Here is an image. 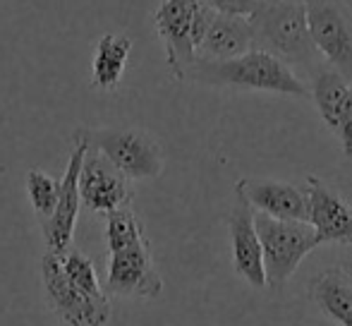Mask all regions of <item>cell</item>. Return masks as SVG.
<instances>
[{"instance_id": "7", "label": "cell", "mask_w": 352, "mask_h": 326, "mask_svg": "<svg viewBox=\"0 0 352 326\" xmlns=\"http://www.w3.org/2000/svg\"><path fill=\"white\" fill-rule=\"evenodd\" d=\"M41 281L46 290V300L56 317L67 326H106L111 322V300L98 303L91 300L67 279L63 269L60 254L46 252L41 257Z\"/></svg>"}, {"instance_id": "8", "label": "cell", "mask_w": 352, "mask_h": 326, "mask_svg": "<svg viewBox=\"0 0 352 326\" xmlns=\"http://www.w3.org/2000/svg\"><path fill=\"white\" fill-rule=\"evenodd\" d=\"M89 149L87 132L77 130L74 132V146L70 151V161H67L65 177L60 180V192H58L56 209L51 216L38 221L41 226L43 243H46V252L53 254H63L72 247L74 228H77V214L82 199H79V168H82V159Z\"/></svg>"}, {"instance_id": "17", "label": "cell", "mask_w": 352, "mask_h": 326, "mask_svg": "<svg viewBox=\"0 0 352 326\" xmlns=\"http://www.w3.org/2000/svg\"><path fill=\"white\" fill-rule=\"evenodd\" d=\"M311 87H309V98L314 101L316 111H319L321 120L329 125V130L333 132L338 125V118L343 113V106L348 101L350 84L340 72H336L331 65H321L319 70L311 75Z\"/></svg>"}, {"instance_id": "2", "label": "cell", "mask_w": 352, "mask_h": 326, "mask_svg": "<svg viewBox=\"0 0 352 326\" xmlns=\"http://www.w3.org/2000/svg\"><path fill=\"white\" fill-rule=\"evenodd\" d=\"M185 82L216 89H242V91H269L292 98H309V87L287 63L259 48L228 61L195 58Z\"/></svg>"}, {"instance_id": "20", "label": "cell", "mask_w": 352, "mask_h": 326, "mask_svg": "<svg viewBox=\"0 0 352 326\" xmlns=\"http://www.w3.org/2000/svg\"><path fill=\"white\" fill-rule=\"evenodd\" d=\"M333 135L340 140V146H343L345 156L352 161V84H350V94H348V101L343 106V113L338 118V125H336Z\"/></svg>"}, {"instance_id": "19", "label": "cell", "mask_w": 352, "mask_h": 326, "mask_svg": "<svg viewBox=\"0 0 352 326\" xmlns=\"http://www.w3.org/2000/svg\"><path fill=\"white\" fill-rule=\"evenodd\" d=\"M24 187H27L29 202L34 206V214L36 219H46V216L53 214L58 202V192H60V180L51 177L48 173L38 171V168H32L27 173V180H24Z\"/></svg>"}, {"instance_id": "12", "label": "cell", "mask_w": 352, "mask_h": 326, "mask_svg": "<svg viewBox=\"0 0 352 326\" xmlns=\"http://www.w3.org/2000/svg\"><path fill=\"white\" fill-rule=\"evenodd\" d=\"M228 235H230L232 269L252 288H266L264 259H261V243L254 226V209L235 187V202L228 214Z\"/></svg>"}, {"instance_id": "15", "label": "cell", "mask_w": 352, "mask_h": 326, "mask_svg": "<svg viewBox=\"0 0 352 326\" xmlns=\"http://www.w3.org/2000/svg\"><path fill=\"white\" fill-rule=\"evenodd\" d=\"M311 303L338 326H352V274L343 266L324 271L309 285Z\"/></svg>"}, {"instance_id": "14", "label": "cell", "mask_w": 352, "mask_h": 326, "mask_svg": "<svg viewBox=\"0 0 352 326\" xmlns=\"http://www.w3.org/2000/svg\"><path fill=\"white\" fill-rule=\"evenodd\" d=\"M250 48H254V43H252V29L247 17L216 12L197 46V58L228 61V58L242 56Z\"/></svg>"}, {"instance_id": "16", "label": "cell", "mask_w": 352, "mask_h": 326, "mask_svg": "<svg viewBox=\"0 0 352 326\" xmlns=\"http://www.w3.org/2000/svg\"><path fill=\"white\" fill-rule=\"evenodd\" d=\"M130 53V36H125V34H103L96 41V51H94L91 89H96V91H113V89H118Z\"/></svg>"}, {"instance_id": "21", "label": "cell", "mask_w": 352, "mask_h": 326, "mask_svg": "<svg viewBox=\"0 0 352 326\" xmlns=\"http://www.w3.org/2000/svg\"><path fill=\"white\" fill-rule=\"evenodd\" d=\"M216 12L223 14H237V17H247L252 10L256 8L259 0H206Z\"/></svg>"}, {"instance_id": "18", "label": "cell", "mask_w": 352, "mask_h": 326, "mask_svg": "<svg viewBox=\"0 0 352 326\" xmlns=\"http://www.w3.org/2000/svg\"><path fill=\"white\" fill-rule=\"evenodd\" d=\"M60 261H63V269H65L67 279H70L72 283L77 285L84 295H87V298L98 300V303H106V300H111V298H108V293H106V288L98 283L96 266H94V261L89 259L82 250L70 247V250L60 254Z\"/></svg>"}, {"instance_id": "11", "label": "cell", "mask_w": 352, "mask_h": 326, "mask_svg": "<svg viewBox=\"0 0 352 326\" xmlns=\"http://www.w3.org/2000/svg\"><path fill=\"white\" fill-rule=\"evenodd\" d=\"M307 224L321 245H352V204L321 177H307Z\"/></svg>"}, {"instance_id": "6", "label": "cell", "mask_w": 352, "mask_h": 326, "mask_svg": "<svg viewBox=\"0 0 352 326\" xmlns=\"http://www.w3.org/2000/svg\"><path fill=\"white\" fill-rule=\"evenodd\" d=\"M319 56L352 82V10L345 0H300Z\"/></svg>"}, {"instance_id": "10", "label": "cell", "mask_w": 352, "mask_h": 326, "mask_svg": "<svg viewBox=\"0 0 352 326\" xmlns=\"http://www.w3.org/2000/svg\"><path fill=\"white\" fill-rule=\"evenodd\" d=\"M79 199L91 214H103L132 204L130 180L101 151L89 146L79 168Z\"/></svg>"}, {"instance_id": "4", "label": "cell", "mask_w": 352, "mask_h": 326, "mask_svg": "<svg viewBox=\"0 0 352 326\" xmlns=\"http://www.w3.org/2000/svg\"><path fill=\"white\" fill-rule=\"evenodd\" d=\"M254 226L261 243L266 288H283L307 254L321 247L314 228L307 221H280L254 211Z\"/></svg>"}, {"instance_id": "13", "label": "cell", "mask_w": 352, "mask_h": 326, "mask_svg": "<svg viewBox=\"0 0 352 326\" xmlns=\"http://www.w3.org/2000/svg\"><path fill=\"white\" fill-rule=\"evenodd\" d=\"M235 187L259 214L280 221H307V190L295 182L274 177H242Z\"/></svg>"}, {"instance_id": "9", "label": "cell", "mask_w": 352, "mask_h": 326, "mask_svg": "<svg viewBox=\"0 0 352 326\" xmlns=\"http://www.w3.org/2000/svg\"><path fill=\"white\" fill-rule=\"evenodd\" d=\"M201 0H161L153 12V24L166 48V63L170 75L177 82H185V75L197 58L195 36V12Z\"/></svg>"}, {"instance_id": "1", "label": "cell", "mask_w": 352, "mask_h": 326, "mask_svg": "<svg viewBox=\"0 0 352 326\" xmlns=\"http://www.w3.org/2000/svg\"><path fill=\"white\" fill-rule=\"evenodd\" d=\"M108 276L106 293L118 298L153 300L163 293V279L156 269L151 245L132 204L106 214Z\"/></svg>"}, {"instance_id": "3", "label": "cell", "mask_w": 352, "mask_h": 326, "mask_svg": "<svg viewBox=\"0 0 352 326\" xmlns=\"http://www.w3.org/2000/svg\"><path fill=\"white\" fill-rule=\"evenodd\" d=\"M252 29V43L259 51L280 58L295 70L305 67L314 75L319 70V51L314 48L307 29L305 8L292 0H259L247 14Z\"/></svg>"}, {"instance_id": "5", "label": "cell", "mask_w": 352, "mask_h": 326, "mask_svg": "<svg viewBox=\"0 0 352 326\" xmlns=\"http://www.w3.org/2000/svg\"><path fill=\"white\" fill-rule=\"evenodd\" d=\"M89 146L101 151L127 180H153L163 173L166 156L151 132L142 127H98L87 130Z\"/></svg>"}]
</instances>
